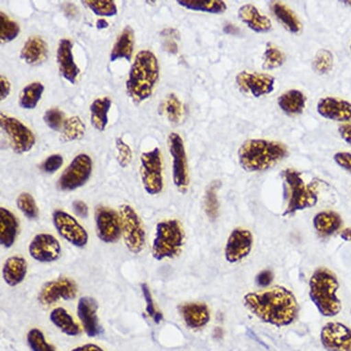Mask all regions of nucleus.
<instances>
[{
  "label": "nucleus",
  "instance_id": "nucleus-1",
  "mask_svg": "<svg viewBox=\"0 0 351 351\" xmlns=\"http://www.w3.org/2000/svg\"><path fill=\"white\" fill-rule=\"evenodd\" d=\"M244 304L262 322L278 328L290 326L298 315L295 296L283 286L247 293Z\"/></svg>",
  "mask_w": 351,
  "mask_h": 351
},
{
  "label": "nucleus",
  "instance_id": "nucleus-2",
  "mask_svg": "<svg viewBox=\"0 0 351 351\" xmlns=\"http://www.w3.org/2000/svg\"><path fill=\"white\" fill-rule=\"evenodd\" d=\"M282 143L266 139H248L239 149V160L247 172H261L271 169L288 156Z\"/></svg>",
  "mask_w": 351,
  "mask_h": 351
},
{
  "label": "nucleus",
  "instance_id": "nucleus-3",
  "mask_svg": "<svg viewBox=\"0 0 351 351\" xmlns=\"http://www.w3.org/2000/svg\"><path fill=\"white\" fill-rule=\"evenodd\" d=\"M159 78V64L155 53L143 50L137 53L128 80L126 91L130 98L136 104L145 101L152 95Z\"/></svg>",
  "mask_w": 351,
  "mask_h": 351
},
{
  "label": "nucleus",
  "instance_id": "nucleus-4",
  "mask_svg": "<svg viewBox=\"0 0 351 351\" xmlns=\"http://www.w3.org/2000/svg\"><path fill=\"white\" fill-rule=\"evenodd\" d=\"M339 287V280L330 269H317L310 278V298L323 317H334L341 311V302L337 295Z\"/></svg>",
  "mask_w": 351,
  "mask_h": 351
},
{
  "label": "nucleus",
  "instance_id": "nucleus-5",
  "mask_svg": "<svg viewBox=\"0 0 351 351\" xmlns=\"http://www.w3.org/2000/svg\"><path fill=\"white\" fill-rule=\"evenodd\" d=\"M283 183L285 185L287 206L283 216L309 209L317 205L318 202L317 183H307L301 173L293 169H286L282 172Z\"/></svg>",
  "mask_w": 351,
  "mask_h": 351
},
{
  "label": "nucleus",
  "instance_id": "nucleus-6",
  "mask_svg": "<svg viewBox=\"0 0 351 351\" xmlns=\"http://www.w3.org/2000/svg\"><path fill=\"white\" fill-rule=\"evenodd\" d=\"M185 243V232L177 219L161 221L156 226L152 255L156 261L174 258L182 252Z\"/></svg>",
  "mask_w": 351,
  "mask_h": 351
},
{
  "label": "nucleus",
  "instance_id": "nucleus-7",
  "mask_svg": "<svg viewBox=\"0 0 351 351\" xmlns=\"http://www.w3.org/2000/svg\"><path fill=\"white\" fill-rule=\"evenodd\" d=\"M120 217L126 247L133 254L141 253L145 244V231L141 219L128 204L120 207Z\"/></svg>",
  "mask_w": 351,
  "mask_h": 351
},
{
  "label": "nucleus",
  "instance_id": "nucleus-8",
  "mask_svg": "<svg viewBox=\"0 0 351 351\" xmlns=\"http://www.w3.org/2000/svg\"><path fill=\"white\" fill-rule=\"evenodd\" d=\"M141 179L149 195H158L164 188L163 161L159 148L144 152L141 156Z\"/></svg>",
  "mask_w": 351,
  "mask_h": 351
},
{
  "label": "nucleus",
  "instance_id": "nucleus-9",
  "mask_svg": "<svg viewBox=\"0 0 351 351\" xmlns=\"http://www.w3.org/2000/svg\"><path fill=\"white\" fill-rule=\"evenodd\" d=\"M169 147L172 158L173 182L180 193H187L190 185V173L184 142L179 134L172 133L169 136Z\"/></svg>",
  "mask_w": 351,
  "mask_h": 351
},
{
  "label": "nucleus",
  "instance_id": "nucleus-10",
  "mask_svg": "<svg viewBox=\"0 0 351 351\" xmlns=\"http://www.w3.org/2000/svg\"><path fill=\"white\" fill-rule=\"evenodd\" d=\"M93 159L86 154H80L73 159L58 180L61 191H72L82 187L90 180L93 173Z\"/></svg>",
  "mask_w": 351,
  "mask_h": 351
},
{
  "label": "nucleus",
  "instance_id": "nucleus-11",
  "mask_svg": "<svg viewBox=\"0 0 351 351\" xmlns=\"http://www.w3.org/2000/svg\"><path fill=\"white\" fill-rule=\"evenodd\" d=\"M0 125L9 137L10 145L15 153L29 152L34 147L36 142L34 133L18 119L1 113Z\"/></svg>",
  "mask_w": 351,
  "mask_h": 351
},
{
  "label": "nucleus",
  "instance_id": "nucleus-12",
  "mask_svg": "<svg viewBox=\"0 0 351 351\" xmlns=\"http://www.w3.org/2000/svg\"><path fill=\"white\" fill-rule=\"evenodd\" d=\"M53 223L58 233L70 244L78 248L86 247L88 244V232L69 213L62 210H55L53 213Z\"/></svg>",
  "mask_w": 351,
  "mask_h": 351
},
{
  "label": "nucleus",
  "instance_id": "nucleus-13",
  "mask_svg": "<svg viewBox=\"0 0 351 351\" xmlns=\"http://www.w3.org/2000/svg\"><path fill=\"white\" fill-rule=\"evenodd\" d=\"M97 236L101 241L113 244L119 241L121 234L120 215L105 206L97 208L95 213Z\"/></svg>",
  "mask_w": 351,
  "mask_h": 351
},
{
  "label": "nucleus",
  "instance_id": "nucleus-14",
  "mask_svg": "<svg viewBox=\"0 0 351 351\" xmlns=\"http://www.w3.org/2000/svg\"><path fill=\"white\" fill-rule=\"evenodd\" d=\"M77 294V283L69 278H60L45 283L40 289L38 300L40 304L49 306L60 300L69 301L74 299Z\"/></svg>",
  "mask_w": 351,
  "mask_h": 351
},
{
  "label": "nucleus",
  "instance_id": "nucleus-15",
  "mask_svg": "<svg viewBox=\"0 0 351 351\" xmlns=\"http://www.w3.org/2000/svg\"><path fill=\"white\" fill-rule=\"evenodd\" d=\"M236 82L243 93L259 98L274 90L275 78L263 73L242 71L237 75Z\"/></svg>",
  "mask_w": 351,
  "mask_h": 351
},
{
  "label": "nucleus",
  "instance_id": "nucleus-16",
  "mask_svg": "<svg viewBox=\"0 0 351 351\" xmlns=\"http://www.w3.org/2000/svg\"><path fill=\"white\" fill-rule=\"evenodd\" d=\"M320 340L328 351H351V329L339 322H329L321 330Z\"/></svg>",
  "mask_w": 351,
  "mask_h": 351
},
{
  "label": "nucleus",
  "instance_id": "nucleus-17",
  "mask_svg": "<svg viewBox=\"0 0 351 351\" xmlns=\"http://www.w3.org/2000/svg\"><path fill=\"white\" fill-rule=\"evenodd\" d=\"M253 247V234L245 228H236L232 231L226 242L225 256L230 264L242 261L250 255Z\"/></svg>",
  "mask_w": 351,
  "mask_h": 351
},
{
  "label": "nucleus",
  "instance_id": "nucleus-18",
  "mask_svg": "<svg viewBox=\"0 0 351 351\" xmlns=\"http://www.w3.org/2000/svg\"><path fill=\"white\" fill-rule=\"evenodd\" d=\"M29 256L40 263H51L60 258V243L49 234H39L34 237L29 245Z\"/></svg>",
  "mask_w": 351,
  "mask_h": 351
},
{
  "label": "nucleus",
  "instance_id": "nucleus-19",
  "mask_svg": "<svg viewBox=\"0 0 351 351\" xmlns=\"http://www.w3.org/2000/svg\"><path fill=\"white\" fill-rule=\"evenodd\" d=\"M317 110L323 118L339 123H351V104L345 99L326 97L319 99Z\"/></svg>",
  "mask_w": 351,
  "mask_h": 351
},
{
  "label": "nucleus",
  "instance_id": "nucleus-20",
  "mask_svg": "<svg viewBox=\"0 0 351 351\" xmlns=\"http://www.w3.org/2000/svg\"><path fill=\"white\" fill-rule=\"evenodd\" d=\"M98 308V302L91 297H81L78 301L77 317L80 318L86 335L90 337L98 336L101 332Z\"/></svg>",
  "mask_w": 351,
  "mask_h": 351
},
{
  "label": "nucleus",
  "instance_id": "nucleus-21",
  "mask_svg": "<svg viewBox=\"0 0 351 351\" xmlns=\"http://www.w3.org/2000/svg\"><path fill=\"white\" fill-rule=\"evenodd\" d=\"M180 313L186 325L191 329L204 328L210 319L209 307L204 302H187L180 305Z\"/></svg>",
  "mask_w": 351,
  "mask_h": 351
},
{
  "label": "nucleus",
  "instance_id": "nucleus-22",
  "mask_svg": "<svg viewBox=\"0 0 351 351\" xmlns=\"http://www.w3.org/2000/svg\"><path fill=\"white\" fill-rule=\"evenodd\" d=\"M72 49L73 45L69 39L61 40L58 48V62L59 70L64 80L75 84L80 69L75 63Z\"/></svg>",
  "mask_w": 351,
  "mask_h": 351
},
{
  "label": "nucleus",
  "instance_id": "nucleus-23",
  "mask_svg": "<svg viewBox=\"0 0 351 351\" xmlns=\"http://www.w3.org/2000/svg\"><path fill=\"white\" fill-rule=\"evenodd\" d=\"M239 17L248 28L258 34H266L272 28L271 20L267 16L261 14L252 4H245L240 7Z\"/></svg>",
  "mask_w": 351,
  "mask_h": 351
},
{
  "label": "nucleus",
  "instance_id": "nucleus-24",
  "mask_svg": "<svg viewBox=\"0 0 351 351\" xmlns=\"http://www.w3.org/2000/svg\"><path fill=\"white\" fill-rule=\"evenodd\" d=\"M19 228L18 219L10 210L0 208V243L2 247L9 250L17 239Z\"/></svg>",
  "mask_w": 351,
  "mask_h": 351
},
{
  "label": "nucleus",
  "instance_id": "nucleus-25",
  "mask_svg": "<svg viewBox=\"0 0 351 351\" xmlns=\"http://www.w3.org/2000/svg\"><path fill=\"white\" fill-rule=\"evenodd\" d=\"M27 271H28V265L25 258L23 256H13L5 262L2 275L8 285L15 287L25 279Z\"/></svg>",
  "mask_w": 351,
  "mask_h": 351
},
{
  "label": "nucleus",
  "instance_id": "nucleus-26",
  "mask_svg": "<svg viewBox=\"0 0 351 351\" xmlns=\"http://www.w3.org/2000/svg\"><path fill=\"white\" fill-rule=\"evenodd\" d=\"M48 56L47 43L38 36L29 38L21 52V58L29 64H39L47 60Z\"/></svg>",
  "mask_w": 351,
  "mask_h": 351
},
{
  "label": "nucleus",
  "instance_id": "nucleus-27",
  "mask_svg": "<svg viewBox=\"0 0 351 351\" xmlns=\"http://www.w3.org/2000/svg\"><path fill=\"white\" fill-rule=\"evenodd\" d=\"M342 219L339 213L333 210H324L318 213L313 219L315 230L321 237H330L341 228Z\"/></svg>",
  "mask_w": 351,
  "mask_h": 351
},
{
  "label": "nucleus",
  "instance_id": "nucleus-28",
  "mask_svg": "<svg viewBox=\"0 0 351 351\" xmlns=\"http://www.w3.org/2000/svg\"><path fill=\"white\" fill-rule=\"evenodd\" d=\"M134 47V32L132 27L126 26L119 35L117 40L110 53V61L114 62L118 59L124 58L131 61Z\"/></svg>",
  "mask_w": 351,
  "mask_h": 351
},
{
  "label": "nucleus",
  "instance_id": "nucleus-29",
  "mask_svg": "<svg viewBox=\"0 0 351 351\" xmlns=\"http://www.w3.org/2000/svg\"><path fill=\"white\" fill-rule=\"evenodd\" d=\"M306 101V97L302 91L290 90L279 97L278 105L286 114L295 116L304 112Z\"/></svg>",
  "mask_w": 351,
  "mask_h": 351
},
{
  "label": "nucleus",
  "instance_id": "nucleus-30",
  "mask_svg": "<svg viewBox=\"0 0 351 351\" xmlns=\"http://www.w3.org/2000/svg\"><path fill=\"white\" fill-rule=\"evenodd\" d=\"M271 9L275 18L283 27L291 34H299L302 29V23L293 10L287 5L280 1L271 2Z\"/></svg>",
  "mask_w": 351,
  "mask_h": 351
},
{
  "label": "nucleus",
  "instance_id": "nucleus-31",
  "mask_svg": "<svg viewBox=\"0 0 351 351\" xmlns=\"http://www.w3.org/2000/svg\"><path fill=\"white\" fill-rule=\"evenodd\" d=\"M110 106H112V99L108 97L97 99L90 105L91 124L99 132L105 131L109 123L108 113Z\"/></svg>",
  "mask_w": 351,
  "mask_h": 351
},
{
  "label": "nucleus",
  "instance_id": "nucleus-32",
  "mask_svg": "<svg viewBox=\"0 0 351 351\" xmlns=\"http://www.w3.org/2000/svg\"><path fill=\"white\" fill-rule=\"evenodd\" d=\"M50 320L59 330L67 336L75 337L80 333V326L75 322L69 313L62 307H58L51 312Z\"/></svg>",
  "mask_w": 351,
  "mask_h": 351
},
{
  "label": "nucleus",
  "instance_id": "nucleus-33",
  "mask_svg": "<svg viewBox=\"0 0 351 351\" xmlns=\"http://www.w3.org/2000/svg\"><path fill=\"white\" fill-rule=\"evenodd\" d=\"M178 3L185 9L193 10V12L210 13V14H222L228 10V5L221 0H210V1L180 0Z\"/></svg>",
  "mask_w": 351,
  "mask_h": 351
},
{
  "label": "nucleus",
  "instance_id": "nucleus-34",
  "mask_svg": "<svg viewBox=\"0 0 351 351\" xmlns=\"http://www.w3.org/2000/svg\"><path fill=\"white\" fill-rule=\"evenodd\" d=\"M45 86L40 82H34L27 85L21 93L19 104L24 110H34L42 98Z\"/></svg>",
  "mask_w": 351,
  "mask_h": 351
},
{
  "label": "nucleus",
  "instance_id": "nucleus-35",
  "mask_svg": "<svg viewBox=\"0 0 351 351\" xmlns=\"http://www.w3.org/2000/svg\"><path fill=\"white\" fill-rule=\"evenodd\" d=\"M86 126L78 116H72L64 121L63 131H62L61 142L67 143L83 138L85 134Z\"/></svg>",
  "mask_w": 351,
  "mask_h": 351
},
{
  "label": "nucleus",
  "instance_id": "nucleus-36",
  "mask_svg": "<svg viewBox=\"0 0 351 351\" xmlns=\"http://www.w3.org/2000/svg\"><path fill=\"white\" fill-rule=\"evenodd\" d=\"M162 110L167 120L172 123H179L183 116V106L180 99L174 93H170L162 104Z\"/></svg>",
  "mask_w": 351,
  "mask_h": 351
},
{
  "label": "nucleus",
  "instance_id": "nucleus-37",
  "mask_svg": "<svg viewBox=\"0 0 351 351\" xmlns=\"http://www.w3.org/2000/svg\"><path fill=\"white\" fill-rule=\"evenodd\" d=\"M286 56L280 48L274 43L269 42L266 45V50L264 52L263 69L272 70L279 69L285 63Z\"/></svg>",
  "mask_w": 351,
  "mask_h": 351
},
{
  "label": "nucleus",
  "instance_id": "nucleus-38",
  "mask_svg": "<svg viewBox=\"0 0 351 351\" xmlns=\"http://www.w3.org/2000/svg\"><path fill=\"white\" fill-rule=\"evenodd\" d=\"M220 182H213L207 188L204 196L205 213L210 220H215L219 215L218 190L220 189Z\"/></svg>",
  "mask_w": 351,
  "mask_h": 351
},
{
  "label": "nucleus",
  "instance_id": "nucleus-39",
  "mask_svg": "<svg viewBox=\"0 0 351 351\" xmlns=\"http://www.w3.org/2000/svg\"><path fill=\"white\" fill-rule=\"evenodd\" d=\"M20 26L4 12L0 13V38L2 43H10L20 34Z\"/></svg>",
  "mask_w": 351,
  "mask_h": 351
},
{
  "label": "nucleus",
  "instance_id": "nucleus-40",
  "mask_svg": "<svg viewBox=\"0 0 351 351\" xmlns=\"http://www.w3.org/2000/svg\"><path fill=\"white\" fill-rule=\"evenodd\" d=\"M334 64L333 53L329 50L321 49L315 55L313 61V69L319 75H325L331 71Z\"/></svg>",
  "mask_w": 351,
  "mask_h": 351
},
{
  "label": "nucleus",
  "instance_id": "nucleus-41",
  "mask_svg": "<svg viewBox=\"0 0 351 351\" xmlns=\"http://www.w3.org/2000/svg\"><path fill=\"white\" fill-rule=\"evenodd\" d=\"M17 206L19 210L29 220H34L39 215V209H38L36 202L34 197L28 193H23L19 195Z\"/></svg>",
  "mask_w": 351,
  "mask_h": 351
},
{
  "label": "nucleus",
  "instance_id": "nucleus-42",
  "mask_svg": "<svg viewBox=\"0 0 351 351\" xmlns=\"http://www.w3.org/2000/svg\"><path fill=\"white\" fill-rule=\"evenodd\" d=\"M84 4L90 8L96 15L104 16V17H112L117 15L118 10L115 2L112 0H99V1H83Z\"/></svg>",
  "mask_w": 351,
  "mask_h": 351
},
{
  "label": "nucleus",
  "instance_id": "nucleus-43",
  "mask_svg": "<svg viewBox=\"0 0 351 351\" xmlns=\"http://www.w3.org/2000/svg\"><path fill=\"white\" fill-rule=\"evenodd\" d=\"M27 342L32 351H56L45 339V335L38 328H32L27 335Z\"/></svg>",
  "mask_w": 351,
  "mask_h": 351
},
{
  "label": "nucleus",
  "instance_id": "nucleus-44",
  "mask_svg": "<svg viewBox=\"0 0 351 351\" xmlns=\"http://www.w3.org/2000/svg\"><path fill=\"white\" fill-rule=\"evenodd\" d=\"M161 36L163 38V47L167 53L176 55L179 51L178 40L180 39L179 32L176 29L167 28L161 32Z\"/></svg>",
  "mask_w": 351,
  "mask_h": 351
},
{
  "label": "nucleus",
  "instance_id": "nucleus-45",
  "mask_svg": "<svg viewBox=\"0 0 351 351\" xmlns=\"http://www.w3.org/2000/svg\"><path fill=\"white\" fill-rule=\"evenodd\" d=\"M43 121L47 123V125L53 131H59L61 127L64 126V114L61 110L58 108H53L47 110L43 116Z\"/></svg>",
  "mask_w": 351,
  "mask_h": 351
},
{
  "label": "nucleus",
  "instance_id": "nucleus-46",
  "mask_svg": "<svg viewBox=\"0 0 351 351\" xmlns=\"http://www.w3.org/2000/svg\"><path fill=\"white\" fill-rule=\"evenodd\" d=\"M116 149L118 151L117 160L121 167H128L133 158V152L131 147L123 141V139L118 137L115 140Z\"/></svg>",
  "mask_w": 351,
  "mask_h": 351
},
{
  "label": "nucleus",
  "instance_id": "nucleus-47",
  "mask_svg": "<svg viewBox=\"0 0 351 351\" xmlns=\"http://www.w3.org/2000/svg\"><path fill=\"white\" fill-rule=\"evenodd\" d=\"M143 295H144L145 304H147V314L153 318L156 323H159L163 319V315L156 311L155 304H154L152 294L147 283H143L141 285Z\"/></svg>",
  "mask_w": 351,
  "mask_h": 351
},
{
  "label": "nucleus",
  "instance_id": "nucleus-48",
  "mask_svg": "<svg viewBox=\"0 0 351 351\" xmlns=\"http://www.w3.org/2000/svg\"><path fill=\"white\" fill-rule=\"evenodd\" d=\"M63 156L60 155H52L45 159V161L43 162L42 166H40V169H42L43 172L47 173V174H53V173L58 171V170L63 166Z\"/></svg>",
  "mask_w": 351,
  "mask_h": 351
},
{
  "label": "nucleus",
  "instance_id": "nucleus-49",
  "mask_svg": "<svg viewBox=\"0 0 351 351\" xmlns=\"http://www.w3.org/2000/svg\"><path fill=\"white\" fill-rule=\"evenodd\" d=\"M334 161L340 167L351 174V154L348 152H337L334 155Z\"/></svg>",
  "mask_w": 351,
  "mask_h": 351
},
{
  "label": "nucleus",
  "instance_id": "nucleus-50",
  "mask_svg": "<svg viewBox=\"0 0 351 351\" xmlns=\"http://www.w3.org/2000/svg\"><path fill=\"white\" fill-rule=\"evenodd\" d=\"M274 280V274L271 271H263L256 278V282L261 287H267Z\"/></svg>",
  "mask_w": 351,
  "mask_h": 351
},
{
  "label": "nucleus",
  "instance_id": "nucleus-51",
  "mask_svg": "<svg viewBox=\"0 0 351 351\" xmlns=\"http://www.w3.org/2000/svg\"><path fill=\"white\" fill-rule=\"evenodd\" d=\"M73 210L77 216L81 218H86L88 215V207L83 201H75L72 204Z\"/></svg>",
  "mask_w": 351,
  "mask_h": 351
},
{
  "label": "nucleus",
  "instance_id": "nucleus-52",
  "mask_svg": "<svg viewBox=\"0 0 351 351\" xmlns=\"http://www.w3.org/2000/svg\"><path fill=\"white\" fill-rule=\"evenodd\" d=\"M0 85H1V91H0V96H1V101H4L10 95L12 86H10V81L8 80L6 77L1 75L0 77Z\"/></svg>",
  "mask_w": 351,
  "mask_h": 351
},
{
  "label": "nucleus",
  "instance_id": "nucleus-53",
  "mask_svg": "<svg viewBox=\"0 0 351 351\" xmlns=\"http://www.w3.org/2000/svg\"><path fill=\"white\" fill-rule=\"evenodd\" d=\"M339 133L341 138L351 145V123L341 124L339 127Z\"/></svg>",
  "mask_w": 351,
  "mask_h": 351
},
{
  "label": "nucleus",
  "instance_id": "nucleus-54",
  "mask_svg": "<svg viewBox=\"0 0 351 351\" xmlns=\"http://www.w3.org/2000/svg\"><path fill=\"white\" fill-rule=\"evenodd\" d=\"M64 12L66 13L67 17L74 19L78 14L77 8L75 5L71 3H66L64 5Z\"/></svg>",
  "mask_w": 351,
  "mask_h": 351
},
{
  "label": "nucleus",
  "instance_id": "nucleus-55",
  "mask_svg": "<svg viewBox=\"0 0 351 351\" xmlns=\"http://www.w3.org/2000/svg\"><path fill=\"white\" fill-rule=\"evenodd\" d=\"M71 351H104V350L98 345L90 343V344H85L80 346V347L75 348L74 350H72Z\"/></svg>",
  "mask_w": 351,
  "mask_h": 351
},
{
  "label": "nucleus",
  "instance_id": "nucleus-56",
  "mask_svg": "<svg viewBox=\"0 0 351 351\" xmlns=\"http://www.w3.org/2000/svg\"><path fill=\"white\" fill-rule=\"evenodd\" d=\"M223 32H225L226 34L230 35H237L239 34V28L232 23L226 24L225 28H223Z\"/></svg>",
  "mask_w": 351,
  "mask_h": 351
},
{
  "label": "nucleus",
  "instance_id": "nucleus-57",
  "mask_svg": "<svg viewBox=\"0 0 351 351\" xmlns=\"http://www.w3.org/2000/svg\"><path fill=\"white\" fill-rule=\"evenodd\" d=\"M340 237L344 241L351 242V228H345L344 230L340 233Z\"/></svg>",
  "mask_w": 351,
  "mask_h": 351
},
{
  "label": "nucleus",
  "instance_id": "nucleus-58",
  "mask_svg": "<svg viewBox=\"0 0 351 351\" xmlns=\"http://www.w3.org/2000/svg\"><path fill=\"white\" fill-rule=\"evenodd\" d=\"M96 27L98 29H105L109 27V23L106 20L101 19V20L97 21Z\"/></svg>",
  "mask_w": 351,
  "mask_h": 351
},
{
  "label": "nucleus",
  "instance_id": "nucleus-59",
  "mask_svg": "<svg viewBox=\"0 0 351 351\" xmlns=\"http://www.w3.org/2000/svg\"><path fill=\"white\" fill-rule=\"evenodd\" d=\"M343 3L350 5V7H351V1H344Z\"/></svg>",
  "mask_w": 351,
  "mask_h": 351
},
{
  "label": "nucleus",
  "instance_id": "nucleus-60",
  "mask_svg": "<svg viewBox=\"0 0 351 351\" xmlns=\"http://www.w3.org/2000/svg\"><path fill=\"white\" fill-rule=\"evenodd\" d=\"M350 52H351V45H350Z\"/></svg>",
  "mask_w": 351,
  "mask_h": 351
}]
</instances>
